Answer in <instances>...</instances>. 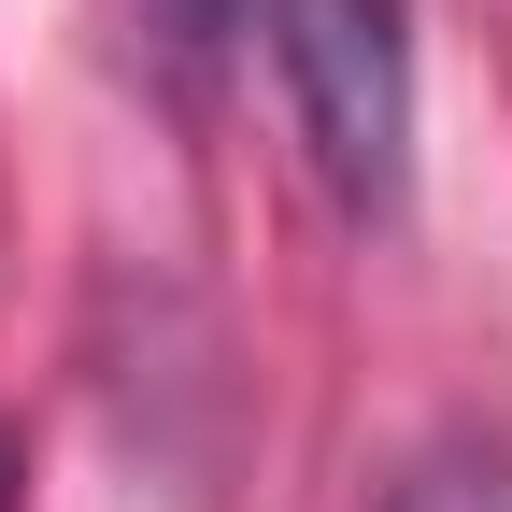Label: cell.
Listing matches in <instances>:
<instances>
[{"label":"cell","mask_w":512,"mask_h":512,"mask_svg":"<svg viewBox=\"0 0 512 512\" xmlns=\"http://www.w3.org/2000/svg\"><path fill=\"white\" fill-rule=\"evenodd\" d=\"M271 72L342 214L413 200V0H271Z\"/></svg>","instance_id":"cell-1"},{"label":"cell","mask_w":512,"mask_h":512,"mask_svg":"<svg viewBox=\"0 0 512 512\" xmlns=\"http://www.w3.org/2000/svg\"><path fill=\"white\" fill-rule=\"evenodd\" d=\"M370 512H512V441L441 427V441H413V456L384 470V498H370Z\"/></svg>","instance_id":"cell-2"},{"label":"cell","mask_w":512,"mask_h":512,"mask_svg":"<svg viewBox=\"0 0 512 512\" xmlns=\"http://www.w3.org/2000/svg\"><path fill=\"white\" fill-rule=\"evenodd\" d=\"M114 15H128V57H143L171 100H200V86L228 72V43H242L256 0H114Z\"/></svg>","instance_id":"cell-3"},{"label":"cell","mask_w":512,"mask_h":512,"mask_svg":"<svg viewBox=\"0 0 512 512\" xmlns=\"http://www.w3.org/2000/svg\"><path fill=\"white\" fill-rule=\"evenodd\" d=\"M0 512H15V441H0Z\"/></svg>","instance_id":"cell-4"}]
</instances>
